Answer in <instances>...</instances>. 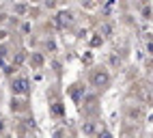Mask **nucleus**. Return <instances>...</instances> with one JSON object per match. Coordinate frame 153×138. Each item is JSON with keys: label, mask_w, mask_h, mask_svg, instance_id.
<instances>
[{"label": "nucleus", "mask_w": 153, "mask_h": 138, "mask_svg": "<svg viewBox=\"0 0 153 138\" xmlns=\"http://www.w3.org/2000/svg\"><path fill=\"white\" fill-rule=\"evenodd\" d=\"M106 82H108V76H104V73L95 76V84H106Z\"/></svg>", "instance_id": "f257e3e1"}, {"label": "nucleus", "mask_w": 153, "mask_h": 138, "mask_svg": "<svg viewBox=\"0 0 153 138\" xmlns=\"http://www.w3.org/2000/svg\"><path fill=\"white\" fill-rule=\"evenodd\" d=\"M0 130H2V123H0Z\"/></svg>", "instance_id": "f03ea898"}]
</instances>
